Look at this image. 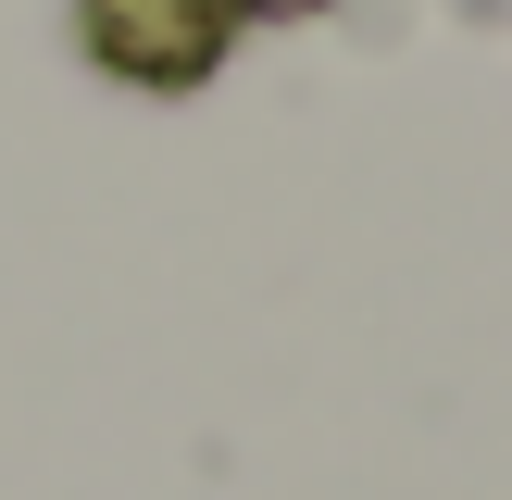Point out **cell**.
Instances as JSON below:
<instances>
[{"instance_id":"obj_2","label":"cell","mask_w":512,"mask_h":500,"mask_svg":"<svg viewBox=\"0 0 512 500\" xmlns=\"http://www.w3.org/2000/svg\"><path fill=\"white\" fill-rule=\"evenodd\" d=\"M225 13H325V0H225Z\"/></svg>"},{"instance_id":"obj_1","label":"cell","mask_w":512,"mask_h":500,"mask_svg":"<svg viewBox=\"0 0 512 500\" xmlns=\"http://www.w3.org/2000/svg\"><path fill=\"white\" fill-rule=\"evenodd\" d=\"M75 25L125 88H200L225 63V38H238L225 0H75Z\"/></svg>"}]
</instances>
